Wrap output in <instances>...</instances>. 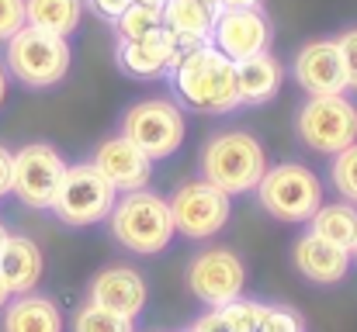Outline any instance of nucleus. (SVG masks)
<instances>
[{
	"mask_svg": "<svg viewBox=\"0 0 357 332\" xmlns=\"http://www.w3.org/2000/svg\"><path fill=\"white\" fill-rule=\"evenodd\" d=\"M174 90L191 111L205 114H226L239 108L236 97V63L226 59L212 42L181 49L177 63L170 66Z\"/></svg>",
	"mask_w": 357,
	"mask_h": 332,
	"instance_id": "f257e3e1",
	"label": "nucleus"
},
{
	"mask_svg": "<svg viewBox=\"0 0 357 332\" xmlns=\"http://www.w3.org/2000/svg\"><path fill=\"white\" fill-rule=\"evenodd\" d=\"M264 170H267L264 145L250 132H239V128L219 132L202 149V180H208L229 198L257 191Z\"/></svg>",
	"mask_w": 357,
	"mask_h": 332,
	"instance_id": "f03ea898",
	"label": "nucleus"
},
{
	"mask_svg": "<svg viewBox=\"0 0 357 332\" xmlns=\"http://www.w3.org/2000/svg\"><path fill=\"white\" fill-rule=\"evenodd\" d=\"M108 225H112L115 242L125 246L128 253H139V256L163 253L174 239V219H170L167 198H160L146 187L125 191L108 215Z\"/></svg>",
	"mask_w": 357,
	"mask_h": 332,
	"instance_id": "7ed1b4c3",
	"label": "nucleus"
},
{
	"mask_svg": "<svg viewBox=\"0 0 357 332\" xmlns=\"http://www.w3.org/2000/svg\"><path fill=\"white\" fill-rule=\"evenodd\" d=\"M70 63H73V52L63 35L24 24L21 31L7 38V70L28 90L56 87L70 73Z\"/></svg>",
	"mask_w": 357,
	"mask_h": 332,
	"instance_id": "20e7f679",
	"label": "nucleus"
},
{
	"mask_svg": "<svg viewBox=\"0 0 357 332\" xmlns=\"http://www.w3.org/2000/svg\"><path fill=\"white\" fill-rule=\"evenodd\" d=\"M257 198L271 219L309 221L316 215V208L323 205V184L302 163H278V166L264 170V177L257 184Z\"/></svg>",
	"mask_w": 357,
	"mask_h": 332,
	"instance_id": "39448f33",
	"label": "nucleus"
},
{
	"mask_svg": "<svg viewBox=\"0 0 357 332\" xmlns=\"http://www.w3.org/2000/svg\"><path fill=\"white\" fill-rule=\"evenodd\" d=\"M115 201H119V191L108 184V177L94 163H77V166H66L49 212H56V219L73 228H84V225H98L108 219Z\"/></svg>",
	"mask_w": 357,
	"mask_h": 332,
	"instance_id": "423d86ee",
	"label": "nucleus"
},
{
	"mask_svg": "<svg viewBox=\"0 0 357 332\" xmlns=\"http://www.w3.org/2000/svg\"><path fill=\"white\" fill-rule=\"evenodd\" d=\"M121 135L128 142H135L153 163L156 159H167L174 156L181 145H184V135H188V121H184V111L177 108L174 101H160V97H149V101H139L125 111L121 118Z\"/></svg>",
	"mask_w": 357,
	"mask_h": 332,
	"instance_id": "0eeeda50",
	"label": "nucleus"
},
{
	"mask_svg": "<svg viewBox=\"0 0 357 332\" xmlns=\"http://www.w3.org/2000/svg\"><path fill=\"white\" fill-rule=\"evenodd\" d=\"M295 132L302 145L337 156L357 142V108L344 94H326V97H309L295 114Z\"/></svg>",
	"mask_w": 357,
	"mask_h": 332,
	"instance_id": "6e6552de",
	"label": "nucleus"
},
{
	"mask_svg": "<svg viewBox=\"0 0 357 332\" xmlns=\"http://www.w3.org/2000/svg\"><path fill=\"white\" fill-rule=\"evenodd\" d=\"M167 208L174 219V232H181L184 239H212L233 215V198L208 180H188L174 191Z\"/></svg>",
	"mask_w": 357,
	"mask_h": 332,
	"instance_id": "1a4fd4ad",
	"label": "nucleus"
},
{
	"mask_svg": "<svg viewBox=\"0 0 357 332\" xmlns=\"http://www.w3.org/2000/svg\"><path fill=\"white\" fill-rule=\"evenodd\" d=\"M63 173H66V159L49 142H28L14 152L10 194L28 208H52Z\"/></svg>",
	"mask_w": 357,
	"mask_h": 332,
	"instance_id": "9d476101",
	"label": "nucleus"
},
{
	"mask_svg": "<svg viewBox=\"0 0 357 332\" xmlns=\"http://www.w3.org/2000/svg\"><path fill=\"white\" fill-rule=\"evenodd\" d=\"M243 284H246L243 260L229 249H205L188 267V287L208 308L229 305L233 298L243 294Z\"/></svg>",
	"mask_w": 357,
	"mask_h": 332,
	"instance_id": "9b49d317",
	"label": "nucleus"
},
{
	"mask_svg": "<svg viewBox=\"0 0 357 332\" xmlns=\"http://www.w3.org/2000/svg\"><path fill=\"white\" fill-rule=\"evenodd\" d=\"M271 21L260 7H239V10H215V24L208 42L233 63L250 56H260L271 49Z\"/></svg>",
	"mask_w": 357,
	"mask_h": 332,
	"instance_id": "f8f14e48",
	"label": "nucleus"
},
{
	"mask_svg": "<svg viewBox=\"0 0 357 332\" xmlns=\"http://www.w3.org/2000/svg\"><path fill=\"white\" fill-rule=\"evenodd\" d=\"M295 84L309 97H326V94H344L347 90L344 59H340L333 38H316V42H305L298 49V56H295Z\"/></svg>",
	"mask_w": 357,
	"mask_h": 332,
	"instance_id": "ddd939ff",
	"label": "nucleus"
},
{
	"mask_svg": "<svg viewBox=\"0 0 357 332\" xmlns=\"http://www.w3.org/2000/svg\"><path fill=\"white\" fill-rule=\"evenodd\" d=\"M91 163L108 177V184L119 194H125V191H142L149 184V177H153V159L135 142H128L125 135L105 139L98 145V152H94Z\"/></svg>",
	"mask_w": 357,
	"mask_h": 332,
	"instance_id": "4468645a",
	"label": "nucleus"
},
{
	"mask_svg": "<svg viewBox=\"0 0 357 332\" xmlns=\"http://www.w3.org/2000/svg\"><path fill=\"white\" fill-rule=\"evenodd\" d=\"M146 298H149L146 280L132 267H108L91 280V305L108 308L121 319H135L146 308Z\"/></svg>",
	"mask_w": 357,
	"mask_h": 332,
	"instance_id": "2eb2a0df",
	"label": "nucleus"
},
{
	"mask_svg": "<svg viewBox=\"0 0 357 332\" xmlns=\"http://www.w3.org/2000/svg\"><path fill=\"white\" fill-rule=\"evenodd\" d=\"M177 56H181V42L167 28H156L132 42H119V66L128 77H139V80H153V77L167 73L177 63Z\"/></svg>",
	"mask_w": 357,
	"mask_h": 332,
	"instance_id": "dca6fc26",
	"label": "nucleus"
},
{
	"mask_svg": "<svg viewBox=\"0 0 357 332\" xmlns=\"http://www.w3.org/2000/svg\"><path fill=\"white\" fill-rule=\"evenodd\" d=\"M295 267L302 277H309L312 284H340L347 277V267H351V253L319 239L316 232H305L298 242H295Z\"/></svg>",
	"mask_w": 357,
	"mask_h": 332,
	"instance_id": "f3484780",
	"label": "nucleus"
},
{
	"mask_svg": "<svg viewBox=\"0 0 357 332\" xmlns=\"http://www.w3.org/2000/svg\"><path fill=\"white\" fill-rule=\"evenodd\" d=\"M42 249L28 239V235H7L0 246V280L7 284L10 298L14 294H28L38 280H42Z\"/></svg>",
	"mask_w": 357,
	"mask_h": 332,
	"instance_id": "a211bd4d",
	"label": "nucleus"
},
{
	"mask_svg": "<svg viewBox=\"0 0 357 332\" xmlns=\"http://www.w3.org/2000/svg\"><path fill=\"white\" fill-rule=\"evenodd\" d=\"M281 80H284V70L281 63L271 56V52H260V56H250L236 63V97L239 104H267L278 90H281Z\"/></svg>",
	"mask_w": 357,
	"mask_h": 332,
	"instance_id": "6ab92c4d",
	"label": "nucleus"
},
{
	"mask_svg": "<svg viewBox=\"0 0 357 332\" xmlns=\"http://www.w3.org/2000/svg\"><path fill=\"white\" fill-rule=\"evenodd\" d=\"M215 24V7L202 0H167L163 3V28L181 42V49L208 42Z\"/></svg>",
	"mask_w": 357,
	"mask_h": 332,
	"instance_id": "aec40b11",
	"label": "nucleus"
},
{
	"mask_svg": "<svg viewBox=\"0 0 357 332\" xmlns=\"http://www.w3.org/2000/svg\"><path fill=\"white\" fill-rule=\"evenodd\" d=\"M3 332H63V312L42 294H14L3 305Z\"/></svg>",
	"mask_w": 357,
	"mask_h": 332,
	"instance_id": "412c9836",
	"label": "nucleus"
},
{
	"mask_svg": "<svg viewBox=\"0 0 357 332\" xmlns=\"http://www.w3.org/2000/svg\"><path fill=\"white\" fill-rule=\"evenodd\" d=\"M309 232H316L319 239L354 253L357 246V208L347 201H337V205H319L316 215L309 219Z\"/></svg>",
	"mask_w": 357,
	"mask_h": 332,
	"instance_id": "4be33fe9",
	"label": "nucleus"
},
{
	"mask_svg": "<svg viewBox=\"0 0 357 332\" xmlns=\"http://www.w3.org/2000/svg\"><path fill=\"white\" fill-rule=\"evenodd\" d=\"M80 10H84V0H24V24L66 38L77 31Z\"/></svg>",
	"mask_w": 357,
	"mask_h": 332,
	"instance_id": "5701e85b",
	"label": "nucleus"
},
{
	"mask_svg": "<svg viewBox=\"0 0 357 332\" xmlns=\"http://www.w3.org/2000/svg\"><path fill=\"white\" fill-rule=\"evenodd\" d=\"M163 28V7H153V3H139L132 0L119 17H115V31H119V42H132V38H142L149 31Z\"/></svg>",
	"mask_w": 357,
	"mask_h": 332,
	"instance_id": "b1692460",
	"label": "nucleus"
},
{
	"mask_svg": "<svg viewBox=\"0 0 357 332\" xmlns=\"http://www.w3.org/2000/svg\"><path fill=\"white\" fill-rule=\"evenodd\" d=\"M73 332H135V319H121L108 308H98V305H84L77 315H73Z\"/></svg>",
	"mask_w": 357,
	"mask_h": 332,
	"instance_id": "393cba45",
	"label": "nucleus"
},
{
	"mask_svg": "<svg viewBox=\"0 0 357 332\" xmlns=\"http://www.w3.org/2000/svg\"><path fill=\"white\" fill-rule=\"evenodd\" d=\"M330 180L337 187V194L357 208V142H351L347 149H340L333 156V166H330Z\"/></svg>",
	"mask_w": 357,
	"mask_h": 332,
	"instance_id": "a878e982",
	"label": "nucleus"
},
{
	"mask_svg": "<svg viewBox=\"0 0 357 332\" xmlns=\"http://www.w3.org/2000/svg\"><path fill=\"white\" fill-rule=\"evenodd\" d=\"M219 312H222V319H226L229 332H257L260 315H264V305H260V301H250V298L239 294V298H233L229 305H222Z\"/></svg>",
	"mask_w": 357,
	"mask_h": 332,
	"instance_id": "bb28decb",
	"label": "nucleus"
},
{
	"mask_svg": "<svg viewBox=\"0 0 357 332\" xmlns=\"http://www.w3.org/2000/svg\"><path fill=\"white\" fill-rule=\"evenodd\" d=\"M257 332H305V326H302L298 312H291V308H267L264 305Z\"/></svg>",
	"mask_w": 357,
	"mask_h": 332,
	"instance_id": "cd10ccee",
	"label": "nucleus"
},
{
	"mask_svg": "<svg viewBox=\"0 0 357 332\" xmlns=\"http://www.w3.org/2000/svg\"><path fill=\"white\" fill-rule=\"evenodd\" d=\"M333 42H337V52H340V59H344L347 90H354L357 94V24L354 28H347V31H340Z\"/></svg>",
	"mask_w": 357,
	"mask_h": 332,
	"instance_id": "c85d7f7f",
	"label": "nucleus"
},
{
	"mask_svg": "<svg viewBox=\"0 0 357 332\" xmlns=\"http://www.w3.org/2000/svg\"><path fill=\"white\" fill-rule=\"evenodd\" d=\"M24 28V0H0V42Z\"/></svg>",
	"mask_w": 357,
	"mask_h": 332,
	"instance_id": "c756f323",
	"label": "nucleus"
},
{
	"mask_svg": "<svg viewBox=\"0 0 357 332\" xmlns=\"http://www.w3.org/2000/svg\"><path fill=\"white\" fill-rule=\"evenodd\" d=\"M191 329H195V332H229V326H226L222 312H219V308H212V312H205V315H202Z\"/></svg>",
	"mask_w": 357,
	"mask_h": 332,
	"instance_id": "7c9ffc66",
	"label": "nucleus"
},
{
	"mask_svg": "<svg viewBox=\"0 0 357 332\" xmlns=\"http://www.w3.org/2000/svg\"><path fill=\"white\" fill-rule=\"evenodd\" d=\"M87 3H91V7H94L101 17L115 21V17H119V14L125 10V7H128V3H132V0H87Z\"/></svg>",
	"mask_w": 357,
	"mask_h": 332,
	"instance_id": "2f4dec72",
	"label": "nucleus"
},
{
	"mask_svg": "<svg viewBox=\"0 0 357 332\" xmlns=\"http://www.w3.org/2000/svg\"><path fill=\"white\" fill-rule=\"evenodd\" d=\"M10 170H14V152L0 145V198L10 194Z\"/></svg>",
	"mask_w": 357,
	"mask_h": 332,
	"instance_id": "473e14b6",
	"label": "nucleus"
},
{
	"mask_svg": "<svg viewBox=\"0 0 357 332\" xmlns=\"http://www.w3.org/2000/svg\"><path fill=\"white\" fill-rule=\"evenodd\" d=\"M219 10H239V7H260V0H215Z\"/></svg>",
	"mask_w": 357,
	"mask_h": 332,
	"instance_id": "72a5a7b5",
	"label": "nucleus"
},
{
	"mask_svg": "<svg viewBox=\"0 0 357 332\" xmlns=\"http://www.w3.org/2000/svg\"><path fill=\"white\" fill-rule=\"evenodd\" d=\"M3 97H7V73H3V66H0V104H3Z\"/></svg>",
	"mask_w": 357,
	"mask_h": 332,
	"instance_id": "f704fd0d",
	"label": "nucleus"
},
{
	"mask_svg": "<svg viewBox=\"0 0 357 332\" xmlns=\"http://www.w3.org/2000/svg\"><path fill=\"white\" fill-rule=\"evenodd\" d=\"M7 301H10V291H7V284H3V280H0V308H3V305H7Z\"/></svg>",
	"mask_w": 357,
	"mask_h": 332,
	"instance_id": "c9c22d12",
	"label": "nucleus"
},
{
	"mask_svg": "<svg viewBox=\"0 0 357 332\" xmlns=\"http://www.w3.org/2000/svg\"><path fill=\"white\" fill-rule=\"evenodd\" d=\"M139 3H153V7H163L167 0H139Z\"/></svg>",
	"mask_w": 357,
	"mask_h": 332,
	"instance_id": "e433bc0d",
	"label": "nucleus"
},
{
	"mask_svg": "<svg viewBox=\"0 0 357 332\" xmlns=\"http://www.w3.org/2000/svg\"><path fill=\"white\" fill-rule=\"evenodd\" d=\"M7 235H10V232H7V228L0 225V246H3V239H7Z\"/></svg>",
	"mask_w": 357,
	"mask_h": 332,
	"instance_id": "4c0bfd02",
	"label": "nucleus"
},
{
	"mask_svg": "<svg viewBox=\"0 0 357 332\" xmlns=\"http://www.w3.org/2000/svg\"><path fill=\"white\" fill-rule=\"evenodd\" d=\"M202 3H208V7H215V0H202ZM215 10H219V7H215Z\"/></svg>",
	"mask_w": 357,
	"mask_h": 332,
	"instance_id": "58836bf2",
	"label": "nucleus"
},
{
	"mask_svg": "<svg viewBox=\"0 0 357 332\" xmlns=\"http://www.w3.org/2000/svg\"><path fill=\"white\" fill-rule=\"evenodd\" d=\"M184 332H195V329H184Z\"/></svg>",
	"mask_w": 357,
	"mask_h": 332,
	"instance_id": "ea45409f",
	"label": "nucleus"
},
{
	"mask_svg": "<svg viewBox=\"0 0 357 332\" xmlns=\"http://www.w3.org/2000/svg\"><path fill=\"white\" fill-rule=\"evenodd\" d=\"M354 253H357V246H354Z\"/></svg>",
	"mask_w": 357,
	"mask_h": 332,
	"instance_id": "a19ab883",
	"label": "nucleus"
}]
</instances>
